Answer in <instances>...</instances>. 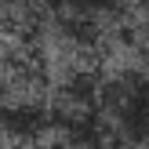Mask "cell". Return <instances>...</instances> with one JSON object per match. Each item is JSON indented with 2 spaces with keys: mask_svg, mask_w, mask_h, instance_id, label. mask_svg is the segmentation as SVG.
Returning <instances> with one entry per match:
<instances>
[{
  "mask_svg": "<svg viewBox=\"0 0 149 149\" xmlns=\"http://www.w3.org/2000/svg\"><path fill=\"white\" fill-rule=\"evenodd\" d=\"M98 109L113 131V149H149V69H113L102 80Z\"/></svg>",
  "mask_w": 149,
  "mask_h": 149,
  "instance_id": "1",
  "label": "cell"
},
{
  "mask_svg": "<svg viewBox=\"0 0 149 149\" xmlns=\"http://www.w3.org/2000/svg\"><path fill=\"white\" fill-rule=\"evenodd\" d=\"M55 135V116H51V102L40 95H15L4 109H0V138L11 146H29L36 149L40 142Z\"/></svg>",
  "mask_w": 149,
  "mask_h": 149,
  "instance_id": "2",
  "label": "cell"
},
{
  "mask_svg": "<svg viewBox=\"0 0 149 149\" xmlns=\"http://www.w3.org/2000/svg\"><path fill=\"white\" fill-rule=\"evenodd\" d=\"M135 0H47V11H62V15H77V18H91L102 26L116 29L127 22Z\"/></svg>",
  "mask_w": 149,
  "mask_h": 149,
  "instance_id": "3",
  "label": "cell"
},
{
  "mask_svg": "<svg viewBox=\"0 0 149 149\" xmlns=\"http://www.w3.org/2000/svg\"><path fill=\"white\" fill-rule=\"evenodd\" d=\"M135 44H138V55H142V69H149V22L138 29V40Z\"/></svg>",
  "mask_w": 149,
  "mask_h": 149,
  "instance_id": "4",
  "label": "cell"
},
{
  "mask_svg": "<svg viewBox=\"0 0 149 149\" xmlns=\"http://www.w3.org/2000/svg\"><path fill=\"white\" fill-rule=\"evenodd\" d=\"M36 149H73V146H69V142H62V138H55V135H51L47 142H40Z\"/></svg>",
  "mask_w": 149,
  "mask_h": 149,
  "instance_id": "5",
  "label": "cell"
},
{
  "mask_svg": "<svg viewBox=\"0 0 149 149\" xmlns=\"http://www.w3.org/2000/svg\"><path fill=\"white\" fill-rule=\"evenodd\" d=\"M135 7H138V11H142L146 18H149V0H135Z\"/></svg>",
  "mask_w": 149,
  "mask_h": 149,
  "instance_id": "6",
  "label": "cell"
}]
</instances>
